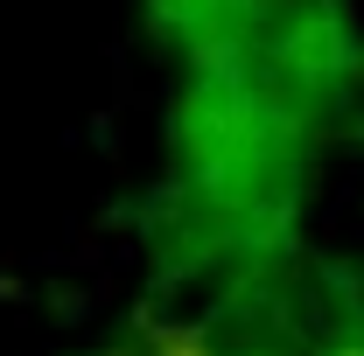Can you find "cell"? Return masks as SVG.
<instances>
[{
  "mask_svg": "<svg viewBox=\"0 0 364 356\" xmlns=\"http://www.w3.org/2000/svg\"><path fill=\"white\" fill-rule=\"evenodd\" d=\"M154 356H218L203 335H182V328H161L154 335Z\"/></svg>",
  "mask_w": 364,
  "mask_h": 356,
  "instance_id": "6da1fadb",
  "label": "cell"
}]
</instances>
